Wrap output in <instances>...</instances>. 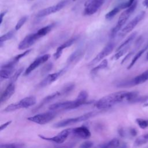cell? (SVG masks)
<instances>
[{
  "label": "cell",
  "mask_w": 148,
  "mask_h": 148,
  "mask_svg": "<svg viewBox=\"0 0 148 148\" xmlns=\"http://www.w3.org/2000/svg\"><path fill=\"white\" fill-rule=\"evenodd\" d=\"M27 18H28L27 16H23L21 18H20L15 26V30L16 31L19 30L23 27V25L25 24V23L27 20Z\"/></svg>",
  "instance_id": "35"
},
{
  "label": "cell",
  "mask_w": 148,
  "mask_h": 148,
  "mask_svg": "<svg viewBox=\"0 0 148 148\" xmlns=\"http://www.w3.org/2000/svg\"><path fill=\"white\" fill-rule=\"evenodd\" d=\"M56 116V113L54 111L50 110L47 112L39 113V114L34 115L33 116L29 117L27 118V120L31 122H33L40 125H44L50 122Z\"/></svg>",
  "instance_id": "6"
},
{
  "label": "cell",
  "mask_w": 148,
  "mask_h": 148,
  "mask_svg": "<svg viewBox=\"0 0 148 148\" xmlns=\"http://www.w3.org/2000/svg\"><path fill=\"white\" fill-rule=\"evenodd\" d=\"M31 51V49H28V50H27L26 51H24L23 53H21V54H19L17 55L16 56H15L14 57H13V58L11 60V61H12V62H13L14 64H16L19 61V60H20L22 58H23L24 57H25V56H27V54H28L30 53Z\"/></svg>",
  "instance_id": "31"
},
{
  "label": "cell",
  "mask_w": 148,
  "mask_h": 148,
  "mask_svg": "<svg viewBox=\"0 0 148 148\" xmlns=\"http://www.w3.org/2000/svg\"><path fill=\"white\" fill-rule=\"evenodd\" d=\"M118 133L121 137H125L126 136V132L125 130L123 128H120L118 130Z\"/></svg>",
  "instance_id": "40"
},
{
  "label": "cell",
  "mask_w": 148,
  "mask_h": 148,
  "mask_svg": "<svg viewBox=\"0 0 148 148\" xmlns=\"http://www.w3.org/2000/svg\"><path fill=\"white\" fill-rule=\"evenodd\" d=\"M40 38L36 32L32 33L27 35L18 44V49L19 50H24L29 48L34 45Z\"/></svg>",
  "instance_id": "13"
},
{
  "label": "cell",
  "mask_w": 148,
  "mask_h": 148,
  "mask_svg": "<svg viewBox=\"0 0 148 148\" xmlns=\"http://www.w3.org/2000/svg\"><path fill=\"white\" fill-rule=\"evenodd\" d=\"M83 54V51L81 49H78L74 51L68 58L67 62L68 63H72L73 61L77 60L79 57H81Z\"/></svg>",
  "instance_id": "28"
},
{
  "label": "cell",
  "mask_w": 148,
  "mask_h": 148,
  "mask_svg": "<svg viewBox=\"0 0 148 148\" xmlns=\"http://www.w3.org/2000/svg\"><path fill=\"white\" fill-rule=\"evenodd\" d=\"M14 67L8 66L5 64L2 65L1 67V72H0L1 81L10 78L13 74L14 70Z\"/></svg>",
  "instance_id": "20"
},
{
  "label": "cell",
  "mask_w": 148,
  "mask_h": 148,
  "mask_svg": "<svg viewBox=\"0 0 148 148\" xmlns=\"http://www.w3.org/2000/svg\"><path fill=\"white\" fill-rule=\"evenodd\" d=\"M135 2V0H129L127 2H125L122 4L123 5V9H127L128 7H130L131 5H132L134 2Z\"/></svg>",
  "instance_id": "37"
},
{
  "label": "cell",
  "mask_w": 148,
  "mask_h": 148,
  "mask_svg": "<svg viewBox=\"0 0 148 148\" xmlns=\"http://www.w3.org/2000/svg\"><path fill=\"white\" fill-rule=\"evenodd\" d=\"M138 97V92L135 91H122L115 92L100 98L96 102L95 106L98 109L106 110L116 104L123 102L133 103L135 99Z\"/></svg>",
  "instance_id": "1"
},
{
  "label": "cell",
  "mask_w": 148,
  "mask_h": 148,
  "mask_svg": "<svg viewBox=\"0 0 148 148\" xmlns=\"http://www.w3.org/2000/svg\"><path fill=\"white\" fill-rule=\"evenodd\" d=\"M136 32H134L132 33V34H131L117 48V51L121 49H123V48H125V47H129L131 42L134 40V39H135V36H136Z\"/></svg>",
  "instance_id": "24"
},
{
  "label": "cell",
  "mask_w": 148,
  "mask_h": 148,
  "mask_svg": "<svg viewBox=\"0 0 148 148\" xmlns=\"http://www.w3.org/2000/svg\"><path fill=\"white\" fill-rule=\"evenodd\" d=\"M147 49H148V43H147V45H146L143 49H142L140 51H139L136 54V55L134 57L133 59H132V61H131V62L130 64V65H129L128 66V69H130V68H131L134 66V65L135 64V62L137 61V60L141 57V56L145 53V51Z\"/></svg>",
  "instance_id": "26"
},
{
  "label": "cell",
  "mask_w": 148,
  "mask_h": 148,
  "mask_svg": "<svg viewBox=\"0 0 148 148\" xmlns=\"http://www.w3.org/2000/svg\"><path fill=\"white\" fill-rule=\"evenodd\" d=\"M93 146V142H92L91 141H86L83 143H82L79 148H91Z\"/></svg>",
  "instance_id": "36"
},
{
  "label": "cell",
  "mask_w": 148,
  "mask_h": 148,
  "mask_svg": "<svg viewBox=\"0 0 148 148\" xmlns=\"http://www.w3.org/2000/svg\"><path fill=\"white\" fill-rule=\"evenodd\" d=\"M144 106H148V102H146V103H145Z\"/></svg>",
  "instance_id": "45"
},
{
  "label": "cell",
  "mask_w": 148,
  "mask_h": 148,
  "mask_svg": "<svg viewBox=\"0 0 148 148\" xmlns=\"http://www.w3.org/2000/svg\"><path fill=\"white\" fill-rule=\"evenodd\" d=\"M147 142H148V133L138 137L134 141L133 147L134 148H136L145 145Z\"/></svg>",
  "instance_id": "22"
},
{
  "label": "cell",
  "mask_w": 148,
  "mask_h": 148,
  "mask_svg": "<svg viewBox=\"0 0 148 148\" xmlns=\"http://www.w3.org/2000/svg\"><path fill=\"white\" fill-rule=\"evenodd\" d=\"M78 38L77 36H75L69 39H68V40H66V42H65L64 43H63L62 45H61L56 50V52L54 54V57L55 59H58L60 57V56L62 54V51L64 50V49L72 46L74 43H75V42L77 40Z\"/></svg>",
  "instance_id": "18"
},
{
  "label": "cell",
  "mask_w": 148,
  "mask_h": 148,
  "mask_svg": "<svg viewBox=\"0 0 148 148\" xmlns=\"http://www.w3.org/2000/svg\"><path fill=\"white\" fill-rule=\"evenodd\" d=\"M123 9V5H120L115 8H114L112 10H111L110 11H109L106 15H105V18L107 20H110L111 18H112L115 15H116L119 11Z\"/></svg>",
  "instance_id": "27"
},
{
  "label": "cell",
  "mask_w": 148,
  "mask_h": 148,
  "mask_svg": "<svg viewBox=\"0 0 148 148\" xmlns=\"http://www.w3.org/2000/svg\"><path fill=\"white\" fill-rule=\"evenodd\" d=\"M105 0H87L84 5L83 14L90 16L95 13L102 6Z\"/></svg>",
  "instance_id": "8"
},
{
  "label": "cell",
  "mask_w": 148,
  "mask_h": 148,
  "mask_svg": "<svg viewBox=\"0 0 148 148\" xmlns=\"http://www.w3.org/2000/svg\"><path fill=\"white\" fill-rule=\"evenodd\" d=\"M36 103V98L34 96H29L25 97L19 101L10 104L6 108L4 109V111L6 112L15 111L20 109L28 108L30 106H34Z\"/></svg>",
  "instance_id": "5"
},
{
  "label": "cell",
  "mask_w": 148,
  "mask_h": 148,
  "mask_svg": "<svg viewBox=\"0 0 148 148\" xmlns=\"http://www.w3.org/2000/svg\"><path fill=\"white\" fill-rule=\"evenodd\" d=\"M54 25H55V24H49V25H47L46 26H45V27L40 28L36 32L37 33L38 35L39 36V37L40 38H42L44 36L46 35L48 33H49L52 30V29L54 28Z\"/></svg>",
  "instance_id": "23"
},
{
  "label": "cell",
  "mask_w": 148,
  "mask_h": 148,
  "mask_svg": "<svg viewBox=\"0 0 148 148\" xmlns=\"http://www.w3.org/2000/svg\"><path fill=\"white\" fill-rule=\"evenodd\" d=\"M128 47H125L123 49H121L118 51H117V53L112 57L113 60H118L121 57H122L128 50Z\"/></svg>",
  "instance_id": "34"
},
{
  "label": "cell",
  "mask_w": 148,
  "mask_h": 148,
  "mask_svg": "<svg viewBox=\"0 0 148 148\" xmlns=\"http://www.w3.org/2000/svg\"><path fill=\"white\" fill-rule=\"evenodd\" d=\"M114 47V43L113 42H109L103 48V49L89 62L88 66H91L98 62H99L103 60V59L108 56L109 54L111 53V52L113 51Z\"/></svg>",
  "instance_id": "10"
},
{
  "label": "cell",
  "mask_w": 148,
  "mask_h": 148,
  "mask_svg": "<svg viewBox=\"0 0 148 148\" xmlns=\"http://www.w3.org/2000/svg\"><path fill=\"white\" fill-rule=\"evenodd\" d=\"M23 70H24V68L23 67H21L20 69H18L17 71H16L13 74V75L11 76V77L10 78V82L9 83H14V82L17 80L18 77L20 76V75L23 72Z\"/></svg>",
  "instance_id": "32"
},
{
  "label": "cell",
  "mask_w": 148,
  "mask_h": 148,
  "mask_svg": "<svg viewBox=\"0 0 148 148\" xmlns=\"http://www.w3.org/2000/svg\"><path fill=\"white\" fill-rule=\"evenodd\" d=\"M146 61H148V51H147V54H146Z\"/></svg>",
  "instance_id": "44"
},
{
  "label": "cell",
  "mask_w": 148,
  "mask_h": 148,
  "mask_svg": "<svg viewBox=\"0 0 148 148\" xmlns=\"http://www.w3.org/2000/svg\"><path fill=\"white\" fill-rule=\"evenodd\" d=\"M71 134L76 138L84 139H88L91 136V132L89 129L84 125L72 129Z\"/></svg>",
  "instance_id": "16"
},
{
  "label": "cell",
  "mask_w": 148,
  "mask_h": 148,
  "mask_svg": "<svg viewBox=\"0 0 148 148\" xmlns=\"http://www.w3.org/2000/svg\"><path fill=\"white\" fill-rule=\"evenodd\" d=\"M68 2V0H62L56 5L42 9L36 13V17L37 18H41L56 13L65 7Z\"/></svg>",
  "instance_id": "7"
},
{
  "label": "cell",
  "mask_w": 148,
  "mask_h": 148,
  "mask_svg": "<svg viewBox=\"0 0 148 148\" xmlns=\"http://www.w3.org/2000/svg\"><path fill=\"white\" fill-rule=\"evenodd\" d=\"M136 6H137V2L135 1L132 5H131L130 7L127 8L120 14L116 26L113 28V29L111 31L110 35L112 37L114 36L121 29V27L126 23V21L128 20L130 16L132 14V13L134 12V11L136 9Z\"/></svg>",
  "instance_id": "4"
},
{
  "label": "cell",
  "mask_w": 148,
  "mask_h": 148,
  "mask_svg": "<svg viewBox=\"0 0 148 148\" xmlns=\"http://www.w3.org/2000/svg\"><path fill=\"white\" fill-rule=\"evenodd\" d=\"M147 148H148V147H147Z\"/></svg>",
  "instance_id": "46"
},
{
  "label": "cell",
  "mask_w": 148,
  "mask_h": 148,
  "mask_svg": "<svg viewBox=\"0 0 148 148\" xmlns=\"http://www.w3.org/2000/svg\"><path fill=\"white\" fill-rule=\"evenodd\" d=\"M128 133H129L130 136H131L132 137H134V136H135L136 135L137 131L134 128H130L128 130Z\"/></svg>",
  "instance_id": "38"
},
{
  "label": "cell",
  "mask_w": 148,
  "mask_h": 148,
  "mask_svg": "<svg viewBox=\"0 0 148 148\" xmlns=\"http://www.w3.org/2000/svg\"><path fill=\"white\" fill-rule=\"evenodd\" d=\"M136 122L139 127L142 129H145L148 127V120L145 119L138 118L136 119Z\"/></svg>",
  "instance_id": "33"
},
{
  "label": "cell",
  "mask_w": 148,
  "mask_h": 148,
  "mask_svg": "<svg viewBox=\"0 0 148 148\" xmlns=\"http://www.w3.org/2000/svg\"><path fill=\"white\" fill-rule=\"evenodd\" d=\"M120 144L119 139L113 138L108 142L98 145L95 148H118Z\"/></svg>",
  "instance_id": "21"
},
{
  "label": "cell",
  "mask_w": 148,
  "mask_h": 148,
  "mask_svg": "<svg viewBox=\"0 0 148 148\" xmlns=\"http://www.w3.org/2000/svg\"><path fill=\"white\" fill-rule=\"evenodd\" d=\"M65 69H62L60 70V71H58L57 72L51 73L48 75L43 80H42L39 84H38V87H44L50 85L56 80H57L62 75V73L65 72Z\"/></svg>",
  "instance_id": "14"
},
{
  "label": "cell",
  "mask_w": 148,
  "mask_h": 148,
  "mask_svg": "<svg viewBox=\"0 0 148 148\" xmlns=\"http://www.w3.org/2000/svg\"><path fill=\"white\" fill-rule=\"evenodd\" d=\"M50 58V55L48 54H44L42 56H40L38 58H36L28 66V68L26 69V70L25 71L24 74L26 75H28L31 72H32L34 70H35L36 68H38L39 65H40L41 64H42L43 63L45 62L46 61H47L49 58Z\"/></svg>",
  "instance_id": "15"
},
{
  "label": "cell",
  "mask_w": 148,
  "mask_h": 148,
  "mask_svg": "<svg viewBox=\"0 0 148 148\" xmlns=\"http://www.w3.org/2000/svg\"><path fill=\"white\" fill-rule=\"evenodd\" d=\"M148 80V69L138 75L132 80L127 81L125 83H120L119 87H127V86H134L142 84Z\"/></svg>",
  "instance_id": "12"
},
{
  "label": "cell",
  "mask_w": 148,
  "mask_h": 148,
  "mask_svg": "<svg viewBox=\"0 0 148 148\" xmlns=\"http://www.w3.org/2000/svg\"><path fill=\"white\" fill-rule=\"evenodd\" d=\"M145 15V12L144 11L140 12L121 30L120 32V36H124L127 34L131 32L138 25V24L143 18Z\"/></svg>",
  "instance_id": "11"
},
{
  "label": "cell",
  "mask_w": 148,
  "mask_h": 148,
  "mask_svg": "<svg viewBox=\"0 0 148 148\" xmlns=\"http://www.w3.org/2000/svg\"><path fill=\"white\" fill-rule=\"evenodd\" d=\"M105 110H94L92 112H90L88 113H85L83 115L75 117H72V118H69V119H66L64 120H62L54 124V127L55 128H62L68 125H72L77 123H80L82 121H86L87 120H88L89 119L97 116L99 114H101L105 112Z\"/></svg>",
  "instance_id": "3"
},
{
  "label": "cell",
  "mask_w": 148,
  "mask_h": 148,
  "mask_svg": "<svg viewBox=\"0 0 148 148\" xmlns=\"http://www.w3.org/2000/svg\"><path fill=\"white\" fill-rule=\"evenodd\" d=\"M108 60H107L105 59V60H102L101 61V62H100V64H99L97 66H95L94 68H93L91 69V74L92 75H96L99 71L106 68V67L108 66Z\"/></svg>",
  "instance_id": "25"
},
{
  "label": "cell",
  "mask_w": 148,
  "mask_h": 148,
  "mask_svg": "<svg viewBox=\"0 0 148 148\" xmlns=\"http://www.w3.org/2000/svg\"><path fill=\"white\" fill-rule=\"evenodd\" d=\"M64 93L62 92V90L59 91H56L54 92L49 95H47V97H46L45 98H44L42 101L40 102V103L33 109V112H36L38 110H39V109H40L42 108H43L45 105L47 104L48 103L50 102L51 101H53L54 99L58 98L59 97H61V95H64Z\"/></svg>",
  "instance_id": "17"
},
{
  "label": "cell",
  "mask_w": 148,
  "mask_h": 148,
  "mask_svg": "<svg viewBox=\"0 0 148 148\" xmlns=\"http://www.w3.org/2000/svg\"><path fill=\"white\" fill-rule=\"evenodd\" d=\"M6 11H5V12H1V21H0V25H1L2 24V21H3V17L5 16V14H6Z\"/></svg>",
  "instance_id": "42"
},
{
  "label": "cell",
  "mask_w": 148,
  "mask_h": 148,
  "mask_svg": "<svg viewBox=\"0 0 148 148\" xmlns=\"http://www.w3.org/2000/svg\"><path fill=\"white\" fill-rule=\"evenodd\" d=\"M71 131L72 128L65 129L62 130L60 133H58L57 135L54 136L53 137H47L42 135H39V137L43 140L52 142L58 144H62L65 141V140L67 139L70 134H71Z\"/></svg>",
  "instance_id": "9"
},
{
  "label": "cell",
  "mask_w": 148,
  "mask_h": 148,
  "mask_svg": "<svg viewBox=\"0 0 148 148\" xmlns=\"http://www.w3.org/2000/svg\"><path fill=\"white\" fill-rule=\"evenodd\" d=\"M16 86L14 83H9L8 85L3 91L1 96V103L8 101L14 93Z\"/></svg>",
  "instance_id": "19"
},
{
  "label": "cell",
  "mask_w": 148,
  "mask_h": 148,
  "mask_svg": "<svg viewBox=\"0 0 148 148\" xmlns=\"http://www.w3.org/2000/svg\"><path fill=\"white\" fill-rule=\"evenodd\" d=\"M25 145L23 143H10L1 144L0 148H24Z\"/></svg>",
  "instance_id": "30"
},
{
  "label": "cell",
  "mask_w": 148,
  "mask_h": 148,
  "mask_svg": "<svg viewBox=\"0 0 148 148\" xmlns=\"http://www.w3.org/2000/svg\"><path fill=\"white\" fill-rule=\"evenodd\" d=\"M87 97V92L84 90H82L79 92L77 98L75 100L56 102L51 105L49 106V109L51 111H56L76 109L86 103Z\"/></svg>",
  "instance_id": "2"
},
{
  "label": "cell",
  "mask_w": 148,
  "mask_h": 148,
  "mask_svg": "<svg viewBox=\"0 0 148 148\" xmlns=\"http://www.w3.org/2000/svg\"><path fill=\"white\" fill-rule=\"evenodd\" d=\"M143 5L146 8H148V0H144L143 1Z\"/></svg>",
  "instance_id": "43"
},
{
  "label": "cell",
  "mask_w": 148,
  "mask_h": 148,
  "mask_svg": "<svg viewBox=\"0 0 148 148\" xmlns=\"http://www.w3.org/2000/svg\"><path fill=\"white\" fill-rule=\"evenodd\" d=\"M12 123V121H8L7 122H6L5 123L1 125V131H2L3 130H5L8 126H9Z\"/></svg>",
  "instance_id": "41"
},
{
  "label": "cell",
  "mask_w": 148,
  "mask_h": 148,
  "mask_svg": "<svg viewBox=\"0 0 148 148\" xmlns=\"http://www.w3.org/2000/svg\"><path fill=\"white\" fill-rule=\"evenodd\" d=\"M74 145H75L73 143H67V144H65L64 145H62L60 146L56 147L54 148H73Z\"/></svg>",
  "instance_id": "39"
},
{
  "label": "cell",
  "mask_w": 148,
  "mask_h": 148,
  "mask_svg": "<svg viewBox=\"0 0 148 148\" xmlns=\"http://www.w3.org/2000/svg\"><path fill=\"white\" fill-rule=\"evenodd\" d=\"M14 31L13 30H11L8 32L7 33L3 34V35H2L0 37V46L2 47L3 43L5 42L12 39V37L14 36Z\"/></svg>",
  "instance_id": "29"
}]
</instances>
